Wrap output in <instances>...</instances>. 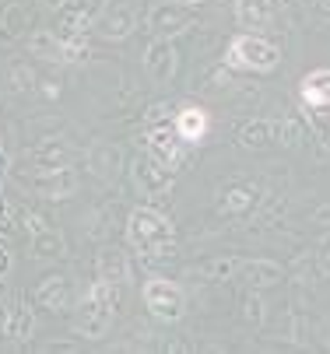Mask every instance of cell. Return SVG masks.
I'll use <instances>...</instances> for the list:
<instances>
[{
	"label": "cell",
	"mask_w": 330,
	"mask_h": 354,
	"mask_svg": "<svg viewBox=\"0 0 330 354\" xmlns=\"http://www.w3.org/2000/svg\"><path fill=\"white\" fill-rule=\"evenodd\" d=\"M127 239L148 260H162L176 252V228L158 207H134L127 218Z\"/></svg>",
	"instance_id": "cell-1"
},
{
	"label": "cell",
	"mask_w": 330,
	"mask_h": 354,
	"mask_svg": "<svg viewBox=\"0 0 330 354\" xmlns=\"http://www.w3.org/2000/svg\"><path fill=\"white\" fill-rule=\"evenodd\" d=\"M113 316H116V284L95 281L88 284L74 309V333L84 340H102L113 326Z\"/></svg>",
	"instance_id": "cell-2"
},
{
	"label": "cell",
	"mask_w": 330,
	"mask_h": 354,
	"mask_svg": "<svg viewBox=\"0 0 330 354\" xmlns=\"http://www.w3.org/2000/svg\"><path fill=\"white\" fill-rule=\"evenodd\" d=\"M228 67L235 71H253V74H271L281 64V46L257 35V32H243L228 42V53H225Z\"/></svg>",
	"instance_id": "cell-3"
},
{
	"label": "cell",
	"mask_w": 330,
	"mask_h": 354,
	"mask_svg": "<svg viewBox=\"0 0 330 354\" xmlns=\"http://www.w3.org/2000/svg\"><path fill=\"white\" fill-rule=\"evenodd\" d=\"M140 301L158 323H179L186 313V291L179 281L169 277H148L140 288Z\"/></svg>",
	"instance_id": "cell-4"
},
{
	"label": "cell",
	"mask_w": 330,
	"mask_h": 354,
	"mask_svg": "<svg viewBox=\"0 0 330 354\" xmlns=\"http://www.w3.org/2000/svg\"><path fill=\"white\" fill-rule=\"evenodd\" d=\"M130 179H134V189L148 200H162L172 189V169L165 162H158L152 151H140L130 162Z\"/></svg>",
	"instance_id": "cell-5"
},
{
	"label": "cell",
	"mask_w": 330,
	"mask_h": 354,
	"mask_svg": "<svg viewBox=\"0 0 330 354\" xmlns=\"http://www.w3.org/2000/svg\"><path fill=\"white\" fill-rule=\"evenodd\" d=\"M197 25V15L190 4H183V0H169V4H158L152 8L148 15V28L155 32V39H172V35H183Z\"/></svg>",
	"instance_id": "cell-6"
},
{
	"label": "cell",
	"mask_w": 330,
	"mask_h": 354,
	"mask_svg": "<svg viewBox=\"0 0 330 354\" xmlns=\"http://www.w3.org/2000/svg\"><path fill=\"white\" fill-rule=\"evenodd\" d=\"M91 28H95L102 39H109V42H120V39H127L137 28V15H134L130 4H123V0H106Z\"/></svg>",
	"instance_id": "cell-7"
},
{
	"label": "cell",
	"mask_w": 330,
	"mask_h": 354,
	"mask_svg": "<svg viewBox=\"0 0 330 354\" xmlns=\"http://www.w3.org/2000/svg\"><path fill=\"white\" fill-rule=\"evenodd\" d=\"M21 186H28L35 196H46V200H64L77 189V172L74 169H57V172H32V176H21Z\"/></svg>",
	"instance_id": "cell-8"
},
{
	"label": "cell",
	"mask_w": 330,
	"mask_h": 354,
	"mask_svg": "<svg viewBox=\"0 0 330 354\" xmlns=\"http://www.w3.org/2000/svg\"><path fill=\"white\" fill-rule=\"evenodd\" d=\"M176 67H179V53H176L172 39H155L145 49V71L155 84H169L176 77Z\"/></svg>",
	"instance_id": "cell-9"
},
{
	"label": "cell",
	"mask_w": 330,
	"mask_h": 354,
	"mask_svg": "<svg viewBox=\"0 0 330 354\" xmlns=\"http://www.w3.org/2000/svg\"><path fill=\"white\" fill-rule=\"evenodd\" d=\"M281 8H285V0H235V21L250 32H264L274 25Z\"/></svg>",
	"instance_id": "cell-10"
},
{
	"label": "cell",
	"mask_w": 330,
	"mask_h": 354,
	"mask_svg": "<svg viewBox=\"0 0 330 354\" xmlns=\"http://www.w3.org/2000/svg\"><path fill=\"white\" fill-rule=\"evenodd\" d=\"M145 144H148L152 155H155L158 162H165L172 172L179 169V162H183V140H179L176 127H169V123H162V127H148Z\"/></svg>",
	"instance_id": "cell-11"
},
{
	"label": "cell",
	"mask_w": 330,
	"mask_h": 354,
	"mask_svg": "<svg viewBox=\"0 0 330 354\" xmlns=\"http://www.w3.org/2000/svg\"><path fill=\"white\" fill-rule=\"evenodd\" d=\"M71 158H74V151H71L64 140H39V144L28 151V165H32V172L71 169Z\"/></svg>",
	"instance_id": "cell-12"
},
{
	"label": "cell",
	"mask_w": 330,
	"mask_h": 354,
	"mask_svg": "<svg viewBox=\"0 0 330 354\" xmlns=\"http://www.w3.org/2000/svg\"><path fill=\"white\" fill-rule=\"evenodd\" d=\"M172 127H176V133H179L183 144H201V140L208 137V130H211V116H208L201 106H183V109L176 113Z\"/></svg>",
	"instance_id": "cell-13"
},
{
	"label": "cell",
	"mask_w": 330,
	"mask_h": 354,
	"mask_svg": "<svg viewBox=\"0 0 330 354\" xmlns=\"http://www.w3.org/2000/svg\"><path fill=\"white\" fill-rule=\"evenodd\" d=\"M35 301H39V309L67 313V309H71V301H74L71 281H67V277H46V281H39V288H35Z\"/></svg>",
	"instance_id": "cell-14"
},
{
	"label": "cell",
	"mask_w": 330,
	"mask_h": 354,
	"mask_svg": "<svg viewBox=\"0 0 330 354\" xmlns=\"http://www.w3.org/2000/svg\"><path fill=\"white\" fill-rule=\"evenodd\" d=\"M91 25H95V11L84 8V4H77V8H60L53 32H57L60 39H84V35L91 32Z\"/></svg>",
	"instance_id": "cell-15"
},
{
	"label": "cell",
	"mask_w": 330,
	"mask_h": 354,
	"mask_svg": "<svg viewBox=\"0 0 330 354\" xmlns=\"http://www.w3.org/2000/svg\"><path fill=\"white\" fill-rule=\"evenodd\" d=\"M299 95L309 109H330V67H316L302 77Z\"/></svg>",
	"instance_id": "cell-16"
},
{
	"label": "cell",
	"mask_w": 330,
	"mask_h": 354,
	"mask_svg": "<svg viewBox=\"0 0 330 354\" xmlns=\"http://www.w3.org/2000/svg\"><path fill=\"white\" fill-rule=\"evenodd\" d=\"M35 330V316L28 309V301L25 298H15L8 301V319H4V330H0V337H8V340H28Z\"/></svg>",
	"instance_id": "cell-17"
},
{
	"label": "cell",
	"mask_w": 330,
	"mask_h": 354,
	"mask_svg": "<svg viewBox=\"0 0 330 354\" xmlns=\"http://www.w3.org/2000/svg\"><path fill=\"white\" fill-rule=\"evenodd\" d=\"M243 277L253 291H264V288H274L285 281V267L274 260H250V263H243Z\"/></svg>",
	"instance_id": "cell-18"
},
{
	"label": "cell",
	"mask_w": 330,
	"mask_h": 354,
	"mask_svg": "<svg viewBox=\"0 0 330 354\" xmlns=\"http://www.w3.org/2000/svg\"><path fill=\"white\" fill-rule=\"evenodd\" d=\"M257 200H260V189L243 183V186H232V189L221 193L218 211H221V214H250V211L257 207Z\"/></svg>",
	"instance_id": "cell-19"
},
{
	"label": "cell",
	"mask_w": 330,
	"mask_h": 354,
	"mask_svg": "<svg viewBox=\"0 0 330 354\" xmlns=\"http://www.w3.org/2000/svg\"><path fill=\"white\" fill-rule=\"evenodd\" d=\"M28 53L39 60H50V64H64V39L50 28H39L28 35Z\"/></svg>",
	"instance_id": "cell-20"
},
{
	"label": "cell",
	"mask_w": 330,
	"mask_h": 354,
	"mask_svg": "<svg viewBox=\"0 0 330 354\" xmlns=\"http://www.w3.org/2000/svg\"><path fill=\"white\" fill-rule=\"evenodd\" d=\"M235 270H239V260H235V257H211V260L194 263V267H190V277H201V281L221 284V281H228Z\"/></svg>",
	"instance_id": "cell-21"
},
{
	"label": "cell",
	"mask_w": 330,
	"mask_h": 354,
	"mask_svg": "<svg viewBox=\"0 0 330 354\" xmlns=\"http://www.w3.org/2000/svg\"><path fill=\"white\" fill-rule=\"evenodd\" d=\"M88 169H95V176H102V179H113L120 172V151L109 144H95L88 151Z\"/></svg>",
	"instance_id": "cell-22"
},
{
	"label": "cell",
	"mask_w": 330,
	"mask_h": 354,
	"mask_svg": "<svg viewBox=\"0 0 330 354\" xmlns=\"http://www.w3.org/2000/svg\"><path fill=\"white\" fill-rule=\"evenodd\" d=\"M239 144L243 147H267V144H274V120H250V123H243Z\"/></svg>",
	"instance_id": "cell-23"
},
{
	"label": "cell",
	"mask_w": 330,
	"mask_h": 354,
	"mask_svg": "<svg viewBox=\"0 0 330 354\" xmlns=\"http://www.w3.org/2000/svg\"><path fill=\"white\" fill-rule=\"evenodd\" d=\"M127 277V263H123V252L120 249H106L102 260H99V281H109V284H120Z\"/></svg>",
	"instance_id": "cell-24"
},
{
	"label": "cell",
	"mask_w": 330,
	"mask_h": 354,
	"mask_svg": "<svg viewBox=\"0 0 330 354\" xmlns=\"http://www.w3.org/2000/svg\"><path fill=\"white\" fill-rule=\"evenodd\" d=\"M32 249H35V257H60L64 252V242L53 228H42L39 235H32Z\"/></svg>",
	"instance_id": "cell-25"
},
{
	"label": "cell",
	"mask_w": 330,
	"mask_h": 354,
	"mask_svg": "<svg viewBox=\"0 0 330 354\" xmlns=\"http://www.w3.org/2000/svg\"><path fill=\"white\" fill-rule=\"evenodd\" d=\"M302 140V127L295 120H274V144L281 147H295Z\"/></svg>",
	"instance_id": "cell-26"
},
{
	"label": "cell",
	"mask_w": 330,
	"mask_h": 354,
	"mask_svg": "<svg viewBox=\"0 0 330 354\" xmlns=\"http://www.w3.org/2000/svg\"><path fill=\"white\" fill-rule=\"evenodd\" d=\"M243 319L250 323V326H260L264 323V301H260V295L250 288V295L243 298Z\"/></svg>",
	"instance_id": "cell-27"
},
{
	"label": "cell",
	"mask_w": 330,
	"mask_h": 354,
	"mask_svg": "<svg viewBox=\"0 0 330 354\" xmlns=\"http://www.w3.org/2000/svg\"><path fill=\"white\" fill-rule=\"evenodd\" d=\"M169 106H162V102H155V106H148V113H145V123L148 127H162V123H169Z\"/></svg>",
	"instance_id": "cell-28"
},
{
	"label": "cell",
	"mask_w": 330,
	"mask_h": 354,
	"mask_svg": "<svg viewBox=\"0 0 330 354\" xmlns=\"http://www.w3.org/2000/svg\"><path fill=\"white\" fill-rule=\"evenodd\" d=\"M11 77H15V88H18V91H32L35 74H32L28 67H15V71H11Z\"/></svg>",
	"instance_id": "cell-29"
},
{
	"label": "cell",
	"mask_w": 330,
	"mask_h": 354,
	"mask_svg": "<svg viewBox=\"0 0 330 354\" xmlns=\"http://www.w3.org/2000/svg\"><path fill=\"white\" fill-rule=\"evenodd\" d=\"M313 127H316V130H320V137H323V140L330 144V113L316 116V120H313Z\"/></svg>",
	"instance_id": "cell-30"
},
{
	"label": "cell",
	"mask_w": 330,
	"mask_h": 354,
	"mask_svg": "<svg viewBox=\"0 0 330 354\" xmlns=\"http://www.w3.org/2000/svg\"><path fill=\"white\" fill-rule=\"evenodd\" d=\"M11 274V252L0 245V284H4V277Z\"/></svg>",
	"instance_id": "cell-31"
},
{
	"label": "cell",
	"mask_w": 330,
	"mask_h": 354,
	"mask_svg": "<svg viewBox=\"0 0 330 354\" xmlns=\"http://www.w3.org/2000/svg\"><path fill=\"white\" fill-rule=\"evenodd\" d=\"M316 8H320V18H323V21H330V0H320Z\"/></svg>",
	"instance_id": "cell-32"
},
{
	"label": "cell",
	"mask_w": 330,
	"mask_h": 354,
	"mask_svg": "<svg viewBox=\"0 0 330 354\" xmlns=\"http://www.w3.org/2000/svg\"><path fill=\"white\" fill-rule=\"evenodd\" d=\"M46 4H50V8H57V11H60V8H67V0H46Z\"/></svg>",
	"instance_id": "cell-33"
},
{
	"label": "cell",
	"mask_w": 330,
	"mask_h": 354,
	"mask_svg": "<svg viewBox=\"0 0 330 354\" xmlns=\"http://www.w3.org/2000/svg\"><path fill=\"white\" fill-rule=\"evenodd\" d=\"M8 169V155H4V151H0V172H4Z\"/></svg>",
	"instance_id": "cell-34"
},
{
	"label": "cell",
	"mask_w": 330,
	"mask_h": 354,
	"mask_svg": "<svg viewBox=\"0 0 330 354\" xmlns=\"http://www.w3.org/2000/svg\"><path fill=\"white\" fill-rule=\"evenodd\" d=\"M183 4H190V8H197V4H204V0H183Z\"/></svg>",
	"instance_id": "cell-35"
}]
</instances>
